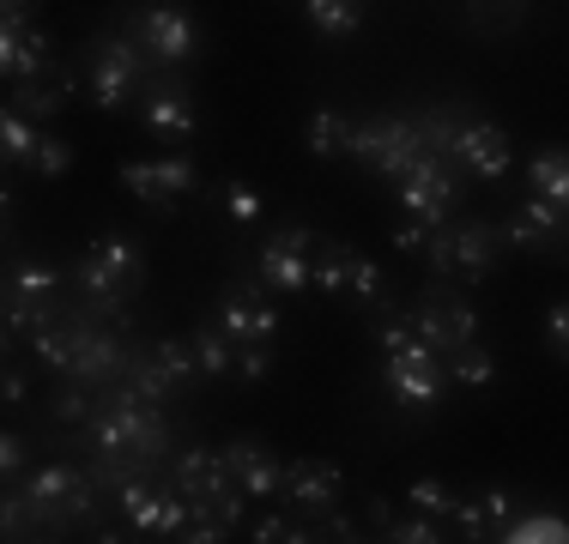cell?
Masks as SVG:
<instances>
[{
    "label": "cell",
    "instance_id": "2e32d148",
    "mask_svg": "<svg viewBox=\"0 0 569 544\" xmlns=\"http://www.w3.org/2000/svg\"><path fill=\"white\" fill-rule=\"evenodd\" d=\"M340 466L333 460H291L284 466V478H279V496L291 502V508H316V514H328L333 502H340Z\"/></svg>",
    "mask_w": 569,
    "mask_h": 544
},
{
    "label": "cell",
    "instance_id": "7a4b0ae2",
    "mask_svg": "<svg viewBox=\"0 0 569 544\" xmlns=\"http://www.w3.org/2000/svg\"><path fill=\"white\" fill-rule=\"evenodd\" d=\"M140 279H146V261L128 236H103L73 261V284L86 291V309L116 326H128V309L121 303H128V291H140Z\"/></svg>",
    "mask_w": 569,
    "mask_h": 544
},
{
    "label": "cell",
    "instance_id": "4fadbf2b",
    "mask_svg": "<svg viewBox=\"0 0 569 544\" xmlns=\"http://www.w3.org/2000/svg\"><path fill=\"white\" fill-rule=\"evenodd\" d=\"M449 163L460 175H472V182H497V175H509V133L497 121H467Z\"/></svg>",
    "mask_w": 569,
    "mask_h": 544
},
{
    "label": "cell",
    "instance_id": "6da1fadb",
    "mask_svg": "<svg viewBox=\"0 0 569 544\" xmlns=\"http://www.w3.org/2000/svg\"><path fill=\"white\" fill-rule=\"evenodd\" d=\"M91 447H98L103 478L121 484V478L152 472L158 460H164L170 417L158 412V400H140L133 387H121V381H116V393H103V400L91 405Z\"/></svg>",
    "mask_w": 569,
    "mask_h": 544
},
{
    "label": "cell",
    "instance_id": "5b68a950",
    "mask_svg": "<svg viewBox=\"0 0 569 544\" xmlns=\"http://www.w3.org/2000/svg\"><path fill=\"white\" fill-rule=\"evenodd\" d=\"M351 158H358L370 175H395V182H400V175L425 158L418 121L412 115H370V121H358V133H351Z\"/></svg>",
    "mask_w": 569,
    "mask_h": 544
},
{
    "label": "cell",
    "instance_id": "8fae6325",
    "mask_svg": "<svg viewBox=\"0 0 569 544\" xmlns=\"http://www.w3.org/2000/svg\"><path fill=\"white\" fill-rule=\"evenodd\" d=\"M121 188H128L140 206L170 212L182 194H194V163L188 158H158V163H121Z\"/></svg>",
    "mask_w": 569,
    "mask_h": 544
},
{
    "label": "cell",
    "instance_id": "d4e9b609",
    "mask_svg": "<svg viewBox=\"0 0 569 544\" xmlns=\"http://www.w3.org/2000/svg\"><path fill=\"white\" fill-rule=\"evenodd\" d=\"M351 242H316V254H309V291H346V279H351Z\"/></svg>",
    "mask_w": 569,
    "mask_h": 544
},
{
    "label": "cell",
    "instance_id": "52a82bcc",
    "mask_svg": "<svg viewBox=\"0 0 569 544\" xmlns=\"http://www.w3.org/2000/svg\"><path fill=\"white\" fill-rule=\"evenodd\" d=\"M146 79H152V67L133 54V37H98L91 43V103L98 109H121Z\"/></svg>",
    "mask_w": 569,
    "mask_h": 544
},
{
    "label": "cell",
    "instance_id": "f1b7e54d",
    "mask_svg": "<svg viewBox=\"0 0 569 544\" xmlns=\"http://www.w3.org/2000/svg\"><path fill=\"white\" fill-rule=\"evenodd\" d=\"M412 121H418V140H425V152H442V158L455 152L460 128H467V115H460L455 103H437V109H425V115H412Z\"/></svg>",
    "mask_w": 569,
    "mask_h": 544
},
{
    "label": "cell",
    "instance_id": "f546056e",
    "mask_svg": "<svg viewBox=\"0 0 569 544\" xmlns=\"http://www.w3.org/2000/svg\"><path fill=\"white\" fill-rule=\"evenodd\" d=\"M442 363H449V375H455V381H467V387H491V381H497V363H491V351H485L479 339L455 345Z\"/></svg>",
    "mask_w": 569,
    "mask_h": 544
},
{
    "label": "cell",
    "instance_id": "d6986e66",
    "mask_svg": "<svg viewBox=\"0 0 569 544\" xmlns=\"http://www.w3.org/2000/svg\"><path fill=\"white\" fill-rule=\"evenodd\" d=\"M503 236L515 242V249H527V254H539V249H551V242L563 236V206H551V200H521L515 206V218L503 224Z\"/></svg>",
    "mask_w": 569,
    "mask_h": 544
},
{
    "label": "cell",
    "instance_id": "ab89813d",
    "mask_svg": "<svg viewBox=\"0 0 569 544\" xmlns=\"http://www.w3.org/2000/svg\"><path fill=\"white\" fill-rule=\"evenodd\" d=\"M219 194H224L230 218H242V224H249V218H261V200H254V188H249V182H224Z\"/></svg>",
    "mask_w": 569,
    "mask_h": 544
},
{
    "label": "cell",
    "instance_id": "7dc6e473",
    "mask_svg": "<svg viewBox=\"0 0 569 544\" xmlns=\"http://www.w3.org/2000/svg\"><path fill=\"white\" fill-rule=\"evenodd\" d=\"M19 400H24V375L7 370V405H19Z\"/></svg>",
    "mask_w": 569,
    "mask_h": 544
},
{
    "label": "cell",
    "instance_id": "cb8c5ba5",
    "mask_svg": "<svg viewBox=\"0 0 569 544\" xmlns=\"http://www.w3.org/2000/svg\"><path fill=\"white\" fill-rule=\"evenodd\" d=\"M527 182H533L539 200H551V206L569 212V152L563 145H551V152H539L533 163H527Z\"/></svg>",
    "mask_w": 569,
    "mask_h": 544
},
{
    "label": "cell",
    "instance_id": "bcb514c9",
    "mask_svg": "<svg viewBox=\"0 0 569 544\" xmlns=\"http://www.w3.org/2000/svg\"><path fill=\"white\" fill-rule=\"evenodd\" d=\"M370 521H376V526H382V533H388V521H395V508H388L382 496H370Z\"/></svg>",
    "mask_w": 569,
    "mask_h": 544
},
{
    "label": "cell",
    "instance_id": "30bf717a",
    "mask_svg": "<svg viewBox=\"0 0 569 544\" xmlns=\"http://www.w3.org/2000/svg\"><path fill=\"white\" fill-rule=\"evenodd\" d=\"M455 182H460V170L442 152H425L412 163V170L400 175V206L412 212V218H430V224H449V212H455Z\"/></svg>",
    "mask_w": 569,
    "mask_h": 544
},
{
    "label": "cell",
    "instance_id": "8992f818",
    "mask_svg": "<svg viewBox=\"0 0 569 544\" xmlns=\"http://www.w3.org/2000/svg\"><path fill=\"white\" fill-rule=\"evenodd\" d=\"M442 375H449V363H442L425 339H412V345H400V351H382V387L395 393L400 405H412V412H425V405L442 400Z\"/></svg>",
    "mask_w": 569,
    "mask_h": 544
},
{
    "label": "cell",
    "instance_id": "d6a6232c",
    "mask_svg": "<svg viewBox=\"0 0 569 544\" xmlns=\"http://www.w3.org/2000/svg\"><path fill=\"white\" fill-rule=\"evenodd\" d=\"M346 291L351 296H358V303L363 309H376V303H382V266H376V261H363V254H351V279H346Z\"/></svg>",
    "mask_w": 569,
    "mask_h": 544
},
{
    "label": "cell",
    "instance_id": "5bb4252c",
    "mask_svg": "<svg viewBox=\"0 0 569 544\" xmlns=\"http://www.w3.org/2000/svg\"><path fill=\"white\" fill-rule=\"evenodd\" d=\"M406 315H412V333L425 339L437 357H449L455 345L479 339V309H472V303H455V296H442V303H418V309H406Z\"/></svg>",
    "mask_w": 569,
    "mask_h": 544
},
{
    "label": "cell",
    "instance_id": "4316f807",
    "mask_svg": "<svg viewBox=\"0 0 569 544\" xmlns=\"http://www.w3.org/2000/svg\"><path fill=\"white\" fill-rule=\"evenodd\" d=\"M303 12H309V24H316L321 37H333V43L358 37V24H363V7H358V0H303Z\"/></svg>",
    "mask_w": 569,
    "mask_h": 544
},
{
    "label": "cell",
    "instance_id": "8d00e7d4",
    "mask_svg": "<svg viewBox=\"0 0 569 544\" xmlns=\"http://www.w3.org/2000/svg\"><path fill=\"white\" fill-rule=\"evenodd\" d=\"M430 230H437L430 218H412V212H406V224L395 230V249H400V254H425V249H430Z\"/></svg>",
    "mask_w": 569,
    "mask_h": 544
},
{
    "label": "cell",
    "instance_id": "603a6c76",
    "mask_svg": "<svg viewBox=\"0 0 569 544\" xmlns=\"http://www.w3.org/2000/svg\"><path fill=\"white\" fill-rule=\"evenodd\" d=\"M188 345H194V363H200L207 381H224L230 370H237V339H230L219 321H200L194 333H188Z\"/></svg>",
    "mask_w": 569,
    "mask_h": 544
},
{
    "label": "cell",
    "instance_id": "74e56055",
    "mask_svg": "<svg viewBox=\"0 0 569 544\" xmlns=\"http://www.w3.org/2000/svg\"><path fill=\"white\" fill-rule=\"evenodd\" d=\"M479 508H485V526H491V538H503V526L515 521L509 490H485V496H479Z\"/></svg>",
    "mask_w": 569,
    "mask_h": 544
},
{
    "label": "cell",
    "instance_id": "ac0fdd59",
    "mask_svg": "<svg viewBox=\"0 0 569 544\" xmlns=\"http://www.w3.org/2000/svg\"><path fill=\"white\" fill-rule=\"evenodd\" d=\"M230 484H237L230 478V460L212 454V447H188V454L176 460V490L188 496V508H207V502Z\"/></svg>",
    "mask_w": 569,
    "mask_h": 544
},
{
    "label": "cell",
    "instance_id": "44dd1931",
    "mask_svg": "<svg viewBox=\"0 0 569 544\" xmlns=\"http://www.w3.org/2000/svg\"><path fill=\"white\" fill-rule=\"evenodd\" d=\"M224 460H230V478L242 484V496H273L279 478H284V466L267 454L261 442H230Z\"/></svg>",
    "mask_w": 569,
    "mask_h": 544
},
{
    "label": "cell",
    "instance_id": "e0dca14e",
    "mask_svg": "<svg viewBox=\"0 0 569 544\" xmlns=\"http://www.w3.org/2000/svg\"><path fill=\"white\" fill-rule=\"evenodd\" d=\"M219 326L237 339V351L242 345H273V339H279V309L267 303L261 291H237V296H224Z\"/></svg>",
    "mask_w": 569,
    "mask_h": 544
},
{
    "label": "cell",
    "instance_id": "4dcf8cb0",
    "mask_svg": "<svg viewBox=\"0 0 569 544\" xmlns=\"http://www.w3.org/2000/svg\"><path fill=\"white\" fill-rule=\"evenodd\" d=\"M0 145H7L12 163H31V152H37V121H24L19 109H7V115H0Z\"/></svg>",
    "mask_w": 569,
    "mask_h": 544
},
{
    "label": "cell",
    "instance_id": "ba28073f",
    "mask_svg": "<svg viewBox=\"0 0 569 544\" xmlns=\"http://www.w3.org/2000/svg\"><path fill=\"white\" fill-rule=\"evenodd\" d=\"M128 37L140 49H152V61H164V67L194 61L200 54V24H194L188 7H140L128 19Z\"/></svg>",
    "mask_w": 569,
    "mask_h": 544
},
{
    "label": "cell",
    "instance_id": "3957f363",
    "mask_svg": "<svg viewBox=\"0 0 569 544\" xmlns=\"http://www.w3.org/2000/svg\"><path fill=\"white\" fill-rule=\"evenodd\" d=\"M503 242L509 236L497 224H485V218H467V224H437V230H430L425 261H430L437 279H491Z\"/></svg>",
    "mask_w": 569,
    "mask_h": 544
},
{
    "label": "cell",
    "instance_id": "9a60e30c",
    "mask_svg": "<svg viewBox=\"0 0 569 544\" xmlns=\"http://www.w3.org/2000/svg\"><path fill=\"white\" fill-rule=\"evenodd\" d=\"M140 115H146V128H152V133H164V140H188V133L200 128V115H194V98H188V85H176L170 73H152V79H146Z\"/></svg>",
    "mask_w": 569,
    "mask_h": 544
},
{
    "label": "cell",
    "instance_id": "b9f144b4",
    "mask_svg": "<svg viewBox=\"0 0 569 544\" xmlns=\"http://www.w3.org/2000/svg\"><path fill=\"white\" fill-rule=\"evenodd\" d=\"M267 370H273V351H267V345H242L237 351V375L242 381H261Z\"/></svg>",
    "mask_w": 569,
    "mask_h": 544
},
{
    "label": "cell",
    "instance_id": "f35d334b",
    "mask_svg": "<svg viewBox=\"0 0 569 544\" xmlns=\"http://www.w3.org/2000/svg\"><path fill=\"white\" fill-rule=\"evenodd\" d=\"M254 538H261V544H303V538H316V533H303L297 521H279V514H267V521L254 526Z\"/></svg>",
    "mask_w": 569,
    "mask_h": 544
},
{
    "label": "cell",
    "instance_id": "f6af8a7d",
    "mask_svg": "<svg viewBox=\"0 0 569 544\" xmlns=\"http://www.w3.org/2000/svg\"><path fill=\"white\" fill-rule=\"evenodd\" d=\"M328 538H358V526H351V514H328Z\"/></svg>",
    "mask_w": 569,
    "mask_h": 544
},
{
    "label": "cell",
    "instance_id": "e575fe53",
    "mask_svg": "<svg viewBox=\"0 0 569 544\" xmlns=\"http://www.w3.org/2000/svg\"><path fill=\"white\" fill-rule=\"evenodd\" d=\"M382 538H395V544H437L442 538V526L430 521V514H406V521H388V533Z\"/></svg>",
    "mask_w": 569,
    "mask_h": 544
},
{
    "label": "cell",
    "instance_id": "7402d4cb",
    "mask_svg": "<svg viewBox=\"0 0 569 544\" xmlns=\"http://www.w3.org/2000/svg\"><path fill=\"white\" fill-rule=\"evenodd\" d=\"M121 387H133L140 400H158V405H164L170 393L182 387V381L170 375V363L158 357V345H146V351H128V370H121Z\"/></svg>",
    "mask_w": 569,
    "mask_h": 544
},
{
    "label": "cell",
    "instance_id": "836d02e7",
    "mask_svg": "<svg viewBox=\"0 0 569 544\" xmlns=\"http://www.w3.org/2000/svg\"><path fill=\"white\" fill-rule=\"evenodd\" d=\"M31 170H37V175H67V170H73V145H67V140H56V133H37Z\"/></svg>",
    "mask_w": 569,
    "mask_h": 544
},
{
    "label": "cell",
    "instance_id": "60d3db41",
    "mask_svg": "<svg viewBox=\"0 0 569 544\" xmlns=\"http://www.w3.org/2000/svg\"><path fill=\"white\" fill-rule=\"evenodd\" d=\"M0 478L7 484L24 478V435H12V430H7V442H0Z\"/></svg>",
    "mask_w": 569,
    "mask_h": 544
},
{
    "label": "cell",
    "instance_id": "ffe728a7",
    "mask_svg": "<svg viewBox=\"0 0 569 544\" xmlns=\"http://www.w3.org/2000/svg\"><path fill=\"white\" fill-rule=\"evenodd\" d=\"M67 98H73V73H67V67H49L43 79H24V85H12L7 109H19L24 121H49Z\"/></svg>",
    "mask_w": 569,
    "mask_h": 544
},
{
    "label": "cell",
    "instance_id": "7c38bea8",
    "mask_svg": "<svg viewBox=\"0 0 569 544\" xmlns=\"http://www.w3.org/2000/svg\"><path fill=\"white\" fill-rule=\"evenodd\" d=\"M49 67H56V37L37 31V19H7L0 24V73H7V85L43 79Z\"/></svg>",
    "mask_w": 569,
    "mask_h": 544
},
{
    "label": "cell",
    "instance_id": "83f0119b",
    "mask_svg": "<svg viewBox=\"0 0 569 544\" xmlns=\"http://www.w3.org/2000/svg\"><path fill=\"white\" fill-rule=\"evenodd\" d=\"M503 544H569V521L551 508L539 514H515V521L503 526Z\"/></svg>",
    "mask_w": 569,
    "mask_h": 544
},
{
    "label": "cell",
    "instance_id": "c3c4849f",
    "mask_svg": "<svg viewBox=\"0 0 569 544\" xmlns=\"http://www.w3.org/2000/svg\"><path fill=\"white\" fill-rule=\"evenodd\" d=\"M509 7H521V0H509Z\"/></svg>",
    "mask_w": 569,
    "mask_h": 544
},
{
    "label": "cell",
    "instance_id": "d590c367",
    "mask_svg": "<svg viewBox=\"0 0 569 544\" xmlns=\"http://www.w3.org/2000/svg\"><path fill=\"white\" fill-rule=\"evenodd\" d=\"M56 417L61 424H91V400H86V381H67L56 393Z\"/></svg>",
    "mask_w": 569,
    "mask_h": 544
},
{
    "label": "cell",
    "instance_id": "1f68e13d",
    "mask_svg": "<svg viewBox=\"0 0 569 544\" xmlns=\"http://www.w3.org/2000/svg\"><path fill=\"white\" fill-rule=\"evenodd\" d=\"M406 502H412L418 514H430V521H449V514H455V496H449V484H442V478H412Z\"/></svg>",
    "mask_w": 569,
    "mask_h": 544
},
{
    "label": "cell",
    "instance_id": "277c9868",
    "mask_svg": "<svg viewBox=\"0 0 569 544\" xmlns=\"http://www.w3.org/2000/svg\"><path fill=\"white\" fill-rule=\"evenodd\" d=\"M24 502H31L37 526H73L98 514V478L86 466H37L31 478H19Z\"/></svg>",
    "mask_w": 569,
    "mask_h": 544
},
{
    "label": "cell",
    "instance_id": "ee69618b",
    "mask_svg": "<svg viewBox=\"0 0 569 544\" xmlns=\"http://www.w3.org/2000/svg\"><path fill=\"white\" fill-rule=\"evenodd\" d=\"M0 7H7V19H37V7H43V0H0Z\"/></svg>",
    "mask_w": 569,
    "mask_h": 544
},
{
    "label": "cell",
    "instance_id": "7bdbcfd3",
    "mask_svg": "<svg viewBox=\"0 0 569 544\" xmlns=\"http://www.w3.org/2000/svg\"><path fill=\"white\" fill-rule=\"evenodd\" d=\"M546 333H551V345H558V351H569V303H558L546 315Z\"/></svg>",
    "mask_w": 569,
    "mask_h": 544
},
{
    "label": "cell",
    "instance_id": "484cf974",
    "mask_svg": "<svg viewBox=\"0 0 569 544\" xmlns=\"http://www.w3.org/2000/svg\"><path fill=\"white\" fill-rule=\"evenodd\" d=\"M351 133H358V121H346L340 109H316V115H309V152L316 158H351Z\"/></svg>",
    "mask_w": 569,
    "mask_h": 544
},
{
    "label": "cell",
    "instance_id": "9c48e42d",
    "mask_svg": "<svg viewBox=\"0 0 569 544\" xmlns=\"http://www.w3.org/2000/svg\"><path fill=\"white\" fill-rule=\"evenodd\" d=\"M316 230L309 224H284L273 242H261V254H254V279L267 284V291H309V254H316Z\"/></svg>",
    "mask_w": 569,
    "mask_h": 544
}]
</instances>
